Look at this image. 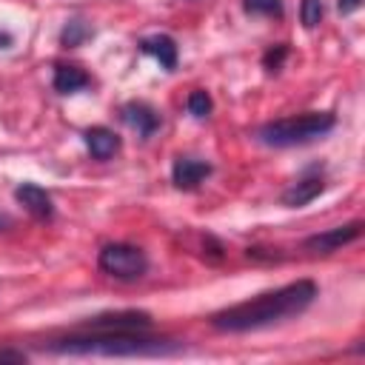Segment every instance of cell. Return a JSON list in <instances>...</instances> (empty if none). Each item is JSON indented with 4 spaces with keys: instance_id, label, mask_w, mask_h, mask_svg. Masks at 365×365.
Instances as JSON below:
<instances>
[{
    "instance_id": "6da1fadb",
    "label": "cell",
    "mask_w": 365,
    "mask_h": 365,
    "mask_svg": "<svg viewBox=\"0 0 365 365\" xmlns=\"http://www.w3.org/2000/svg\"><path fill=\"white\" fill-rule=\"evenodd\" d=\"M317 299V282L297 279L277 291L259 294L257 299L237 302L231 308H222L211 317V325L225 334H242V331H259L277 322H285L291 317H299L311 302Z\"/></svg>"
},
{
    "instance_id": "7a4b0ae2",
    "label": "cell",
    "mask_w": 365,
    "mask_h": 365,
    "mask_svg": "<svg viewBox=\"0 0 365 365\" xmlns=\"http://www.w3.org/2000/svg\"><path fill=\"white\" fill-rule=\"evenodd\" d=\"M54 354L68 356H163L174 354L177 345L157 336H143L140 331H91L86 336H68L48 345Z\"/></svg>"
},
{
    "instance_id": "3957f363",
    "label": "cell",
    "mask_w": 365,
    "mask_h": 365,
    "mask_svg": "<svg viewBox=\"0 0 365 365\" xmlns=\"http://www.w3.org/2000/svg\"><path fill=\"white\" fill-rule=\"evenodd\" d=\"M334 123L336 120L328 111H308V114H299V117H285V120L265 123L259 128V140L265 145H274V148L302 145V143H311V140L328 134L334 128Z\"/></svg>"
},
{
    "instance_id": "277c9868",
    "label": "cell",
    "mask_w": 365,
    "mask_h": 365,
    "mask_svg": "<svg viewBox=\"0 0 365 365\" xmlns=\"http://www.w3.org/2000/svg\"><path fill=\"white\" fill-rule=\"evenodd\" d=\"M100 271H106L114 279H140L148 271V259L137 245L128 242H108L103 245L100 257Z\"/></svg>"
},
{
    "instance_id": "5b68a950",
    "label": "cell",
    "mask_w": 365,
    "mask_h": 365,
    "mask_svg": "<svg viewBox=\"0 0 365 365\" xmlns=\"http://www.w3.org/2000/svg\"><path fill=\"white\" fill-rule=\"evenodd\" d=\"M359 234H362V222H348V225H336V228H328V231H319V234L308 237L302 242V248L311 251V254H331V251L354 242Z\"/></svg>"
},
{
    "instance_id": "8992f818",
    "label": "cell",
    "mask_w": 365,
    "mask_h": 365,
    "mask_svg": "<svg viewBox=\"0 0 365 365\" xmlns=\"http://www.w3.org/2000/svg\"><path fill=\"white\" fill-rule=\"evenodd\" d=\"M88 331H148L151 317L145 311H117V314H100L86 322Z\"/></svg>"
},
{
    "instance_id": "52a82bcc",
    "label": "cell",
    "mask_w": 365,
    "mask_h": 365,
    "mask_svg": "<svg viewBox=\"0 0 365 365\" xmlns=\"http://www.w3.org/2000/svg\"><path fill=\"white\" fill-rule=\"evenodd\" d=\"M14 200H17L31 217H37V220H48V217L54 214V205H51L48 191L40 188V185H34V182H20V185L14 188Z\"/></svg>"
},
{
    "instance_id": "ba28073f",
    "label": "cell",
    "mask_w": 365,
    "mask_h": 365,
    "mask_svg": "<svg viewBox=\"0 0 365 365\" xmlns=\"http://www.w3.org/2000/svg\"><path fill=\"white\" fill-rule=\"evenodd\" d=\"M208 174H211V165L202 163V160H191V157H177L174 165H171V180L182 191L197 188Z\"/></svg>"
},
{
    "instance_id": "9c48e42d",
    "label": "cell",
    "mask_w": 365,
    "mask_h": 365,
    "mask_svg": "<svg viewBox=\"0 0 365 365\" xmlns=\"http://www.w3.org/2000/svg\"><path fill=\"white\" fill-rule=\"evenodd\" d=\"M123 120H125L143 140H148V137L160 128V114H157L148 103H125V106H123Z\"/></svg>"
},
{
    "instance_id": "30bf717a",
    "label": "cell",
    "mask_w": 365,
    "mask_h": 365,
    "mask_svg": "<svg viewBox=\"0 0 365 365\" xmlns=\"http://www.w3.org/2000/svg\"><path fill=\"white\" fill-rule=\"evenodd\" d=\"M86 145H88L94 160H108L120 151V137L106 125H94L86 131Z\"/></svg>"
},
{
    "instance_id": "8fae6325",
    "label": "cell",
    "mask_w": 365,
    "mask_h": 365,
    "mask_svg": "<svg viewBox=\"0 0 365 365\" xmlns=\"http://www.w3.org/2000/svg\"><path fill=\"white\" fill-rule=\"evenodd\" d=\"M322 188H325V182H322L319 177H305V180H299V182H294L291 188L282 191V205H288V208H302V205H308L317 194H322Z\"/></svg>"
},
{
    "instance_id": "7c38bea8",
    "label": "cell",
    "mask_w": 365,
    "mask_h": 365,
    "mask_svg": "<svg viewBox=\"0 0 365 365\" xmlns=\"http://www.w3.org/2000/svg\"><path fill=\"white\" fill-rule=\"evenodd\" d=\"M140 48L145 54H151L163 68H174L177 66V43L168 37V34H154V37H145L140 43Z\"/></svg>"
},
{
    "instance_id": "4fadbf2b",
    "label": "cell",
    "mask_w": 365,
    "mask_h": 365,
    "mask_svg": "<svg viewBox=\"0 0 365 365\" xmlns=\"http://www.w3.org/2000/svg\"><path fill=\"white\" fill-rule=\"evenodd\" d=\"M88 86V74L77 66H57L54 68V88L60 94H74Z\"/></svg>"
},
{
    "instance_id": "5bb4252c",
    "label": "cell",
    "mask_w": 365,
    "mask_h": 365,
    "mask_svg": "<svg viewBox=\"0 0 365 365\" xmlns=\"http://www.w3.org/2000/svg\"><path fill=\"white\" fill-rule=\"evenodd\" d=\"M242 9H245L248 14L282 17V0H242Z\"/></svg>"
},
{
    "instance_id": "9a60e30c",
    "label": "cell",
    "mask_w": 365,
    "mask_h": 365,
    "mask_svg": "<svg viewBox=\"0 0 365 365\" xmlns=\"http://www.w3.org/2000/svg\"><path fill=\"white\" fill-rule=\"evenodd\" d=\"M299 20H302L305 29L319 26V20H322V0H302L299 3Z\"/></svg>"
},
{
    "instance_id": "2e32d148",
    "label": "cell",
    "mask_w": 365,
    "mask_h": 365,
    "mask_svg": "<svg viewBox=\"0 0 365 365\" xmlns=\"http://www.w3.org/2000/svg\"><path fill=\"white\" fill-rule=\"evenodd\" d=\"M88 34H91V31H88V26H86V23H80V20H71V23L63 29L60 40H63V46H80V43H83Z\"/></svg>"
},
{
    "instance_id": "e0dca14e",
    "label": "cell",
    "mask_w": 365,
    "mask_h": 365,
    "mask_svg": "<svg viewBox=\"0 0 365 365\" xmlns=\"http://www.w3.org/2000/svg\"><path fill=\"white\" fill-rule=\"evenodd\" d=\"M188 111L194 114V117H208L211 114V97H208V91H191L188 94Z\"/></svg>"
},
{
    "instance_id": "ac0fdd59",
    "label": "cell",
    "mask_w": 365,
    "mask_h": 365,
    "mask_svg": "<svg viewBox=\"0 0 365 365\" xmlns=\"http://www.w3.org/2000/svg\"><path fill=\"white\" fill-rule=\"evenodd\" d=\"M288 54V48L285 46H277V48H271V51H265V57H262V63H265V68L268 71H274V68H279V63H282V57Z\"/></svg>"
},
{
    "instance_id": "d6986e66",
    "label": "cell",
    "mask_w": 365,
    "mask_h": 365,
    "mask_svg": "<svg viewBox=\"0 0 365 365\" xmlns=\"http://www.w3.org/2000/svg\"><path fill=\"white\" fill-rule=\"evenodd\" d=\"M0 362H26V354L11 351V348H0Z\"/></svg>"
},
{
    "instance_id": "ffe728a7",
    "label": "cell",
    "mask_w": 365,
    "mask_h": 365,
    "mask_svg": "<svg viewBox=\"0 0 365 365\" xmlns=\"http://www.w3.org/2000/svg\"><path fill=\"white\" fill-rule=\"evenodd\" d=\"M359 3H362V0H339L336 9H339V14H351V11L359 9Z\"/></svg>"
},
{
    "instance_id": "44dd1931",
    "label": "cell",
    "mask_w": 365,
    "mask_h": 365,
    "mask_svg": "<svg viewBox=\"0 0 365 365\" xmlns=\"http://www.w3.org/2000/svg\"><path fill=\"white\" fill-rule=\"evenodd\" d=\"M11 46V34L9 31H0V48H9Z\"/></svg>"
}]
</instances>
